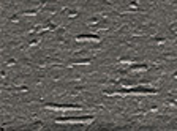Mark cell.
Segmentation results:
<instances>
[{
  "mask_svg": "<svg viewBox=\"0 0 177 131\" xmlns=\"http://www.w3.org/2000/svg\"><path fill=\"white\" fill-rule=\"evenodd\" d=\"M93 122V117H66V119H59L57 123H90Z\"/></svg>",
  "mask_w": 177,
  "mask_h": 131,
  "instance_id": "1",
  "label": "cell"
},
{
  "mask_svg": "<svg viewBox=\"0 0 177 131\" xmlns=\"http://www.w3.org/2000/svg\"><path fill=\"white\" fill-rule=\"evenodd\" d=\"M44 107L51 111H81L82 109L78 104H46Z\"/></svg>",
  "mask_w": 177,
  "mask_h": 131,
  "instance_id": "2",
  "label": "cell"
},
{
  "mask_svg": "<svg viewBox=\"0 0 177 131\" xmlns=\"http://www.w3.org/2000/svg\"><path fill=\"white\" fill-rule=\"evenodd\" d=\"M130 93H133V95H155L157 90H153V89H144V87H136V89H131Z\"/></svg>",
  "mask_w": 177,
  "mask_h": 131,
  "instance_id": "3",
  "label": "cell"
},
{
  "mask_svg": "<svg viewBox=\"0 0 177 131\" xmlns=\"http://www.w3.org/2000/svg\"><path fill=\"white\" fill-rule=\"evenodd\" d=\"M100 37L97 35H78L76 37V41H100Z\"/></svg>",
  "mask_w": 177,
  "mask_h": 131,
  "instance_id": "4",
  "label": "cell"
},
{
  "mask_svg": "<svg viewBox=\"0 0 177 131\" xmlns=\"http://www.w3.org/2000/svg\"><path fill=\"white\" fill-rule=\"evenodd\" d=\"M147 70H149L147 65H131V71L133 73H144Z\"/></svg>",
  "mask_w": 177,
  "mask_h": 131,
  "instance_id": "5",
  "label": "cell"
},
{
  "mask_svg": "<svg viewBox=\"0 0 177 131\" xmlns=\"http://www.w3.org/2000/svg\"><path fill=\"white\" fill-rule=\"evenodd\" d=\"M122 63H133L131 58H122Z\"/></svg>",
  "mask_w": 177,
  "mask_h": 131,
  "instance_id": "6",
  "label": "cell"
},
{
  "mask_svg": "<svg viewBox=\"0 0 177 131\" xmlns=\"http://www.w3.org/2000/svg\"><path fill=\"white\" fill-rule=\"evenodd\" d=\"M41 126H43V123H35L33 128H35V130H41Z\"/></svg>",
  "mask_w": 177,
  "mask_h": 131,
  "instance_id": "7",
  "label": "cell"
},
{
  "mask_svg": "<svg viewBox=\"0 0 177 131\" xmlns=\"http://www.w3.org/2000/svg\"><path fill=\"white\" fill-rule=\"evenodd\" d=\"M174 78H176V79H177V73H176V74H174Z\"/></svg>",
  "mask_w": 177,
  "mask_h": 131,
  "instance_id": "8",
  "label": "cell"
}]
</instances>
